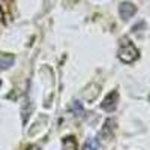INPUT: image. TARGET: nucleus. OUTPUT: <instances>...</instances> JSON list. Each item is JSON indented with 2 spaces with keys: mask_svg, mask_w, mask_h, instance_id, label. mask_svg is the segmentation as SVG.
I'll return each mask as SVG.
<instances>
[{
  "mask_svg": "<svg viewBox=\"0 0 150 150\" xmlns=\"http://www.w3.org/2000/svg\"><path fill=\"white\" fill-rule=\"evenodd\" d=\"M101 149V144H99L98 138H90L87 140L86 144L83 146V150H99Z\"/></svg>",
  "mask_w": 150,
  "mask_h": 150,
  "instance_id": "39448f33",
  "label": "nucleus"
},
{
  "mask_svg": "<svg viewBox=\"0 0 150 150\" xmlns=\"http://www.w3.org/2000/svg\"><path fill=\"white\" fill-rule=\"evenodd\" d=\"M0 86H2V80H0Z\"/></svg>",
  "mask_w": 150,
  "mask_h": 150,
  "instance_id": "6e6552de",
  "label": "nucleus"
},
{
  "mask_svg": "<svg viewBox=\"0 0 150 150\" xmlns=\"http://www.w3.org/2000/svg\"><path fill=\"white\" fill-rule=\"evenodd\" d=\"M117 99H119V95L117 92H111L102 102V108L105 111H114L116 107H117Z\"/></svg>",
  "mask_w": 150,
  "mask_h": 150,
  "instance_id": "7ed1b4c3",
  "label": "nucleus"
},
{
  "mask_svg": "<svg viewBox=\"0 0 150 150\" xmlns=\"http://www.w3.org/2000/svg\"><path fill=\"white\" fill-rule=\"evenodd\" d=\"M27 150H39V147H38V146H30Z\"/></svg>",
  "mask_w": 150,
  "mask_h": 150,
  "instance_id": "0eeeda50",
  "label": "nucleus"
},
{
  "mask_svg": "<svg viewBox=\"0 0 150 150\" xmlns=\"http://www.w3.org/2000/svg\"><path fill=\"white\" fill-rule=\"evenodd\" d=\"M14 62H15V59L12 56H9V54L0 56V69H9L12 65H14Z\"/></svg>",
  "mask_w": 150,
  "mask_h": 150,
  "instance_id": "20e7f679",
  "label": "nucleus"
},
{
  "mask_svg": "<svg viewBox=\"0 0 150 150\" xmlns=\"http://www.w3.org/2000/svg\"><path fill=\"white\" fill-rule=\"evenodd\" d=\"M119 59L123 63H132L138 59V50L135 48V45L131 41H125L119 50Z\"/></svg>",
  "mask_w": 150,
  "mask_h": 150,
  "instance_id": "f257e3e1",
  "label": "nucleus"
},
{
  "mask_svg": "<svg viewBox=\"0 0 150 150\" xmlns=\"http://www.w3.org/2000/svg\"><path fill=\"white\" fill-rule=\"evenodd\" d=\"M135 12H137V8H135L132 3H129V2L120 3V6H119V14H120V17H122L123 20L132 18V17L135 15Z\"/></svg>",
  "mask_w": 150,
  "mask_h": 150,
  "instance_id": "f03ea898",
  "label": "nucleus"
},
{
  "mask_svg": "<svg viewBox=\"0 0 150 150\" xmlns=\"http://www.w3.org/2000/svg\"><path fill=\"white\" fill-rule=\"evenodd\" d=\"M63 149L65 150H77V143L72 137H66L63 140Z\"/></svg>",
  "mask_w": 150,
  "mask_h": 150,
  "instance_id": "423d86ee",
  "label": "nucleus"
}]
</instances>
